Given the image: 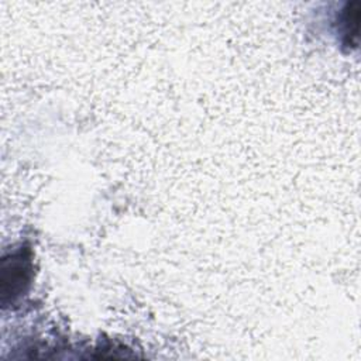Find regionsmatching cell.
Instances as JSON below:
<instances>
[{
	"label": "cell",
	"instance_id": "6da1fadb",
	"mask_svg": "<svg viewBox=\"0 0 361 361\" xmlns=\"http://www.w3.org/2000/svg\"><path fill=\"white\" fill-rule=\"evenodd\" d=\"M31 257L28 251L18 250L10 257H4L1 262V299L14 300L21 295L27 285L30 283L31 276Z\"/></svg>",
	"mask_w": 361,
	"mask_h": 361
},
{
	"label": "cell",
	"instance_id": "7a4b0ae2",
	"mask_svg": "<svg viewBox=\"0 0 361 361\" xmlns=\"http://www.w3.org/2000/svg\"><path fill=\"white\" fill-rule=\"evenodd\" d=\"M358 21H360V3H348L344 10L343 24H344V37L348 45L357 47L358 42Z\"/></svg>",
	"mask_w": 361,
	"mask_h": 361
}]
</instances>
